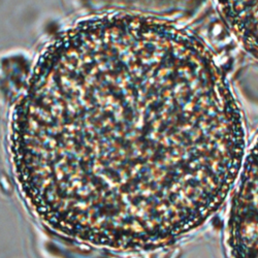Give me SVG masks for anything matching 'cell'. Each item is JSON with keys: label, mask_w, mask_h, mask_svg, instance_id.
Listing matches in <instances>:
<instances>
[{"label": "cell", "mask_w": 258, "mask_h": 258, "mask_svg": "<svg viewBox=\"0 0 258 258\" xmlns=\"http://www.w3.org/2000/svg\"><path fill=\"white\" fill-rule=\"evenodd\" d=\"M225 244L233 257L257 258V151L254 142L246 152L232 189Z\"/></svg>", "instance_id": "obj_1"}, {"label": "cell", "mask_w": 258, "mask_h": 258, "mask_svg": "<svg viewBox=\"0 0 258 258\" xmlns=\"http://www.w3.org/2000/svg\"><path fill=\"white\" fill-rule=\"evenodd\" d=\"M257 7L258 2L217 4V9L231 33L244 50L255 59L257 54Z\"/></svg>", "instance_id": "obj_2"}]
</instances>
